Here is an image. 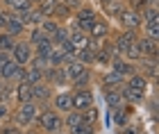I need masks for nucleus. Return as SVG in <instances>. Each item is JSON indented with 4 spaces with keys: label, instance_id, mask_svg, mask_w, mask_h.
<instances>
[{
    "label": "nucleus",
    "instance_id": "nucleus-1",
    "mask_svg": "<svg viewBox=\"0 0 159 134\" xmlns=\"http://www.w3.org/2000/svg\"><path fill=\"white\" fill-rule=\"evenodd\" d=\"M34 125H37V130L43 132V134H64V121H61V114L57 109H52L50 105H46V107H41L37 121H34Z\"/></svg>",
    "mask_w": 159,
    "mask_h": 134
},
{
    "label": "nucleus",
    "instance_id": "nucleus-2",
    "mask_svg": "<svg viewBox=\"0 0 159 134\" xmlns=\"http://www.w3.org/2000/svg\"><path fill=\"white\" fill-rule=\"evenodd\" d=\"M39 111H41V107L34 100H27V102H20V105H16V109H11V114H9V118L16 125H20L23 130H27L30 125H34V121H37V116H39Z\"/></svg>",
    "mask_w": 159,
    "mask_h": 134
},
{
    "label": "nucleus",
    "instance_id": "nucleus-3",
    "mask_svg": "<svg viewBox=\"0 0 159 134\" xmlns=\"http://www.w3.org/2000/svg\"><path fill=\"white\" fill-rule=\"evenodd\" d=\"M116 20L120 23L123 30H141V25H143V20H141V14L132 9V7H127V5H123V9L120 14L116 16Z\"/></svg>",
    "mask_w": 159,
    "mask_h": 134
},
{
    "label": "nucleus",
    "instance_id": "nucleus-4",
    "mask_svg": "<svg viewBox=\"0 0 159 134\" xmlns=\"http://www.w3.org/2000/svg\"><path fill=\"white\" fill-rule=\"evenodd\" d=\"M50 107L57 109L59 114H66V111L73 109V89L66 87V89H59L52 93V100H50Z\"/></svg>",
    "mask_w": 159,
    "mask_h": 134
},
{
    "label": "nucleus",
    "instance_id": "nucleus-5",
    "mask_svg": "<svg viewBox=\"0 0 159 134\" xmlns=\"http://www.w3.org/2000/svg\"><path fill=\"white\" fill-rule=\"evenodd\" d=\"M9 55H11V59L16 61L18 66H27L32 61V57H34V48L30 46V41H16V46L9 50Z\"/></svg>",
    "mask_w": 159,
    "mask_h": 134
},
{
    "label": "nucleus",
    "instance_id": "nucleus-6",
    "mask_svg": "<svg viewBox=\"0 0 159 134\" xmlns=\"http://www.w3.org/2000/svg\"><path fill=\"white\" fill-rule=\"evenodd\" d=\"M52 93H55V87L50 82H39V84H32V100L39 105V107H46V105H50V100H52Z\"/></svg>",
    "mask_w": 159,
    "mask_h": 134
},
{
    "label": "nucleus",
    "instance_id": "nucleus-7",
    "mask_svg": "<svg viewBox=\"0 0 159 134\" xmlns=\"http://www.w3.org/2000/svg\"><path fill=\"white\" fill-rule=\"evenodd\" d=\"M91 105H96V96H93L91 87H82V89H73V109L84 111Z\"/></svg>",
    "mask_w": 159,
    "mask_h": 134
},
{
    "label": "nucleus",
    "instance_id": "nucleus-8",
    "mask_svg": "<svg viewBox=\"0 0 159 134\" xmlns=\"http://www.w3.org/2000/svg\"><path fill=\"white\" fill-rule=\"evenodd\" d=\"M2 30L9 32V34H14L16 39H20V37L27 32V27L23 25V20H20L18 14H14V11L7 9V18H5V27H2Z\"/></svg>",
    "mask_w": 159,
    "mask_h": 134
},
{
    "label": "nucleus",
    "instance_id": "nucleus-9",
    "mask_svg": "<svg viewBox=\"0 0 159 134\" xmlns=\"http://www.w3.org/2000/svg\"><path fill=\"white\" fill-rule=\"evenodd\" d=\"M89 37L91 39H107V37H111V25L107 23V18L105 16H98L96 20L91 23V27H89Z\"/></svg>",
    "mask_w": 159,
    "mask_h": 134
},
{
    "label": "nucleus",
    "instance_id": "nucleus-10",
    "mask_svg": "<svg viewBox=\"0 0 159 134\" xmlns=\"http://www.w3.org/2000/svg\"><path fill=\"white\" fill-rule=\"evenodd\" d=\"M136 46H139V50L143 57H150V59H157V52H159V41L150 39V37H143L139 32V39H136Z\"/></svg>",
    "mask_w": 159,
    "mask_h": 134
},
{
    "label": "nucleus",
    "instance_id": "nucleus-11",
    "mask_svg": "<svg viewBox=\"0 0 159 134\" xmlns=\"http://www.w3.org/2000/svg\"><path fill=\"white\" fill-rule=\"evenodd\" d=\"M120 91V96H123V100H125L127 105H141V102H146V91H139V89H129L125 82L118 87Z\"/></svg>",
    "mask_w": 159,
    "mask_h": 134
},
{
    "label": "nucleus",
    "instance_id": "nucleus-12",
    "mask_svg": "<svg viewBox=\"0 0 159 134\" xmlns=\"http://www.w3.org/2000/svg\"><path fill=\"white\" fill-rule=\"evenodd\" d=\"M11 100L20 105V102H27V100H32V84L30 82H16L14 84V93H11Z\"/></svg>",
    "mask_w": 159,
    "mask_h": 134
},
{
    "label": "nucleus",
    "instance_id": "nucleus-13",
    "mask_svg": "<svg viewBox=\"0 0 159 134\" xmlns=\"http://www.w3.org/2000/svg\"><path fill=\"white\" fill-rule=\"evenodd\" d=\"M109 68H114L118 75H123V77H129L132 73H136L139 70V66L136 64H132V61H127L125 57H118V59H114L111 64H109Z\"/></svg>",
    "mask_w": 159,
    "mask_h": 134
},
{
    "label": "nucleus",
    "instance_id": "nucleus-14",
    "mask_svg": "<svg viewBox=\"0 0 159 134\" xmlns=\"http://www.w3.org/2000/svg\"><path fill=\"white\" fill-rule=\"evenodd\" d=\"M100 82H102V87L105 89H118L123 82H125V77L123 75H118L114 68H107L102 75H100Z\"/></svg>",
    "mask_w": 159,
    "mask_h": 134
},
{
    "label": "nucleus",
    "instance_id": "nucleus-15",
    "mask_svg": "<svg viewBox=\"0 0 159 134\" xmlns=\"http://www.w3.org/2000/svg\"><path fill=\"white\" fill-rule=\"evenodd\" d=\"M105 102H107V109H120V107H125V100H123V96H120V91L118 89H105Z\"/></svg>",
    "mask_w": 159,
    "mask_h": 134
},
{
    "label": "nucleus",
    "instance_id": "nucleus-16",
    "mask_svg": "<svg viewBox=\"0 0 159 134\" xmlns=\"http://www.w3.org/2000/svg\"><path fill=\"white\" fill-rule=\"evenodd\" d=\"M18 16H20V20H23V25H25V27H37V25L41 23V20H43L41 11L37 9V7H30V9L20 11Z\"/></svg>",
    "mask_w": 159,
    "mask_h": 134
},
{
    "label": "nucleus",
    "instance_id": "nucleus-17",
    "mask_svg": "<svg viewBox=\"0 0 159 134\" xmlns=\"http://www.w3.org/2000/svg\"><path fill=\"white\" fill-rule=\"evenodd\" d=\"M96 18H98V11L91 5H80L73 11V20H89V23H93Z\"/></svg>",
    "mask_w": 159,
    "mask_h": 134
},
{
    "label": "nucleus",
    "instance_id": "nucleus-18",
    "mask_svg": "<svg viewBox=\"0 0 159 134\" xmlns=\"http://www.w3.org/2000/svg\"><path fill=\"white\" fill-rule=\"evenodd\" d=\"M111 114H114V125L116 127H125L127 123H132V107L129 105H125L120 109H114Z\"/></svg>",
    "mask_w": 159,
    "mask_h": 134
},
{
    "label": "nucleus",
    "instance_id": "nucleus-19",
    "mask_svg": "<svg viewBox=\"0 0 159 134\" xmlns=\"http://www.w3.org/2000/svg\"><path fill=\"white\" fill-rule=\"evenodd\" d=\"M125 80H127L125 84H127L129 89H139V91H148V84H150V80H148V77H146V75L141 73V70H136V73H132L129 77H125Z\"/></svg>",
    "mask_w": 159,
    "mask_h": 134
},
{
    "label": "nucleus",
    "instance_id": "nucleus-20",
    "mask_svg": "<svg viewBox=\"0 0 159 134\" xmlns=\"http://www.w3.org/2000/svg\"><path fill=\"white\" fill-rule=\"evenodd\" d=\"M46 80V70L39 68V66H34V64H27L25 66V82H30V84H39Z\"/></svg>",
    "mask_w": 159,
    "mask_h": 134
},
{
    "label": "nucleus",
    "instance_id": "nucleus-21",
    "mask_svg": "<svg viewBox=\"0 0 159 134\" xmlns=\"http://www.w3.org/2000/svg\"><path fill=\"white\" fill-rule=\"evenodd\" d=\"M123 5H125V0H109V2H105V5H100V7H102V14H105L107 20H109V18L116 20V16H118L120 9H123Z\"/></svg>",
    "mask_w": 159,
    "mask_h": 134
},
{
    "label": "nucleus",
    "instance_id": "nucleus-22",
    "mask_svg": "<svg viewBox=\"0 0 159 134\" xmlns=\"http://www.w3.org/2000/svg\"><path fill=\"white\" fill-rule=\"evenodd\" d=\"M0 5H2V9H9L14 14H20V11L30 9V7H34L30 0H0Z\"/></svg>",
    "mask_w": 159,
    "mask_h": 134
},
{
    "label": "nucleus",
    "instance_id": "nucleus-23",
    "mask_svg": "<svg viewBox=\"0 0 159 134\" xmlns=\"http://www.w3.org/2000/svg\"><path fill=\"white\" fill-rule=\"evenodd\" d=\"M73 59L82 61L84 66H96V52H91L89 48H80V50H73Z\"/></svg>",
    "mask_w": 159,
    "mask_h": 134
},
{
    "label": "nucleus",
    "instance_id": "nucleus-24",
    "mask_svg": "<svg viewBox=\"0 0 159 134\" xmlns=\"http://www.w3.org/2000/svg\"><path fill=\"white\" fill-rule=\"evenodd\" d=\"M61 121H64V132H66V130H70V127H75V125L82 123V111L70 109L66 114H61Z\"/></svg>",
    "mask_w": 159,
    "mask_h": 134
},
{
    "label": "nucleus",
    "instance_id": "nucleus-25",
    "mask_svg": "<svg viewBox=\"0 0 159 134\" xmlns=\"http://www.w3.org/2000/svg\"><path fill=\"white\" fill-rule=\"evenodd\" d=\"M139 32L143 34V37H150V39L159 41V18H155V20H146V23L141 25Z\"/></svg>",
    "mask_w": 159,
    "mask_h": 134
},
{
    "label": "nucleus",
    "instance_id": "nucleus-26",
    "mask_svg": "<svg viewBox=\"0 0 159 134\" xmlns=\"http://www.w3.org/2000/svg\"><path fill=\"white\" fill-rule=\"evenodd\" d=\"M82 123L93 125V127H98V125H100V111H98L96 105H91L89 109H84V111H82Z\"/></svg>",
    "mask_w": 159,
    "mask_h": 134
},
{
    "label": "nucleus",
    "instance_id": "nucleus-27",
    "mask_svg": "<svg viewBox=\"0 0 159 134\" xmlns=\"http://www.w3.org/2000/svg\"><path fill=\"white\" fill-rule=\"evenodd\" d=\"M27 41H30V46L34 48V46L43 43V41H50V37H48V34L37 25V27H30V32H27Z\"/></svg>",
    "mask_w": 159,
    "mask_h": 134
},
{
    "label": "nucleus",
    "instance_id": "nucleus-28",
    "mask_svg": "<svg viewBox=\"0 0 159 134\" xmlns=\"http://www.w3.org/2000/svg\"><path fill=\"white\" fill-rule=\"evenodd\" d=\"M57 5H59V0H41V2L37 5V9L41 11V16H43V18H52V16H55Z\"/></svg>",
    "mask_w": 159,
    "mask_h": 134
},
{
    "label": "nucleus",
    "instance_id": "nucleus-29",
    "mask_svg": "<svg viewBox=\"0 0 159 134\" xmlns=\"http://www.w3.org/2000/svg\"><path fill=\"white\" fill-rule=\"evenodd\" d=\"M16 61H7V64L2 66V68H0V80H2V82H7V84H14V73H16Z\"/></svg>",
    "mask_w": 159,
    "mask_h": 134
},
{
    "label": "nucleus",
    "instance_id": "nucleus-30",
    "mask_svg": "<svg viewBox=\"0 0 159 134\" xmlns=\"http://www.w3.org/2000/svg\"><path fill=\"white\" fill-rule=\"evenodd\" d=\"M123 57H125L127 61H132V64H139V61H141L143 55H141V50H139V46H136V41H134V43H129V46L125 48Z\"/></svg>",
    "mask_w": 159,
    "mask_h": 134
},
{
    "label": "nucleus",
    "instance_id": "nucleus-31",
    "mask_svg": "<svg viewBox=\"0 0 159 134\" xmlns=\"http://www.w3.org/2000/svg\"><path fill=\"white\" fill-rule=\"evenodd\" d=\"M16 37L14 34H9V32H5V30H0V50H5V52H9L14 46H16Z\"/></svg>",
    "mask_w": 159,
    "mask_h": 134
},
{
    "label": "nucleus",
    "instance_id": "nucleus-32",
    "mask_svg": "<svg viewBox=\"0 0 159 134\" xmlns=\"http://www.w3.org/2000/svg\"><path fill=\"white\" fill-rule=\"evenodd\" d=\"M0 134H25V130L20 125H16L11 118H7V121L0 123Z\"/></svg>",
    "mask_w": 159,
    "mask_h": 134
},
{
    "label": "nucleus",
    "instance_id": "nucleus-33",
    "mask_svg": "<svg viewBox=\"0 0 159 134\" xmlns=\"http://www.w3.org/2000/svg\"><path fill=\"white\" fill-rule=\"evenodd\" d=\"M59 25H61V23H59L57 18H43L41 23H39V27L48 34V37H52V34H55L57 30H59Z\"/></svg>",
    "mask_w": 159,
    "mask_h": 134
},
{
    "label": "nucleus",
    "instance_id": "nucleus-34",
    "mask_svg": "<svg viewBox=\"0 0 159 134\" xmlns=\"http://www.w3.org/2000/svg\"><path fill=\"white\" fill-rule=\"evenodd\" d=\"M139 14H141V20H143V23H146V20H155V18H159V7H157V5H146Z\"/></svg>",
    "mask_w": 159,
    "mask_h": 134
},
{
    "label": "nucleus",
    "instance_id": "nucleus-35",
    "mask_svg": "<svg viewBox=\"0 0 159 134\" xmlns=\"http://www.w3.org/2000/svg\"><path fill=\"white\" fill-rule=\"evenodd\" d=\"M68 34H70V32H68V25H66V23H61V25H59V30H57L50 39H52V43H66V41H68Z\"/></svg>",
    "mask_w": 159,
    "mask_h": 134
},
{
    "label": "nucleus",
    "instance_id": "nucleus-36",
    "mask_svg": "<svg viewBox=\"0 0 159 134\" xmlns=\"http://www.w3.org/2000/svg\"><path fill=\"white\" fill-rule=\"evenodd\" d=\"M96 64H100V66H107L109 68V64H111V55H109V50L102 46L100 50L96 52Z\"/></svg>",
    "mask_w": 159,
    "mask_h": 134
},
{
    "label": "nucleus",
    "instance_id": "nucleus-37",
    "mask_svg": "<svg viewBox=\"0 0 159 134\" xmlns=\"http://www.w3.org/2000/svg\"><path fill=\"white\" fill-rule=\"evenodd\" d=\"M96 130H98V127H93V125L80 123V125H75V127L66 130V134H96Z\"/></svg>",
    "mask_w": 159,
    "mask_h": 134
},
{
    "label": "nucleus",
    "instance_id": "nucleus-38",
    "mask_svg": "<svg viewBox=\"0 0 159 134\" xmlns=\"http://www.w3.org/2000/svg\"><path fill=\"white\" fill-rule=\"evenodd\" d=\"M9 114H11L9 102H0V123H2V121H7V118H9Z\"/></svg>",
    "mask_w": 159,
    "mask_h": 134
},
{
    "label": "nucleus",
    "instance_id": "nucleus-39",
    "mask_svg": "<svg viewBox=\"0 0 159 134\" xmlns=\"http://www.w3.org/2000/svg\"><path fill=\"white\" fill-rule=\"evenodd\" d=\"M59 2H61V5H64V7H66V9L70 11V16H73V11L77 9L80 5H82V2H80V0H59Z\"/></svg>",
    "mask_w": 159,
    "mask_h": 134
},
{
    "label": "nucleus",
    "instance_id": "nucleus-40",
    "mask_svg": "<svg viewBox=\"0 0 159 134\" xmlns=\"http://www.w3.org/2000/svg\"><path fill=\"white\" fill-rule=\"evenodd\" d=\"M25 80V66H16V73H14V84Z\"/></svg>",
    "mask_w": 159,
    "mask_h": 134
},
{
    "label": "nucleus",
    "instance_id": "nucleus-41",
    "mask_svg": "<svg viewBox=\"0 0 159 134\" xmlns=\"http://www.w3.org/2000/svg\"><path fill=\"white\" fill-rule=\"evenodd\" d=\"M7 61H11V55H9V52H5V50H0V68H2Z\"/></svg>",
    "mask_w": 159,
    "mask_h": 134
},
{
    "label": "nucleus",
    "instance_id": "nucleus-42",
    "mask_svg": "<svg viewBox=\"0 0 159 134\" xmlns=\"http://www.w3.org/2000/svg\"><path fill=\"white\" fill-rule=\"evenodd\" d=\"M30 2H32V5H34V7H37V5H39V2H41V0H30Z\"/></svg>",
    "mask_w": 159,
    "mask_h": 134
},
{
    "label": "nucleus",
    "instance_id": "nucleus-43",
    "mask_svg": "<svg viewBox=\"0 0 159 134\" xmlns=\"http://www.w3.org/2000/svg\"><path fill=\"white\" fill-rule=\"evenodd\" d=\"M105 2H109V0H98V5H105Z\"/></svg>",
    "mask_w": 159,
    "mask_h": 134
},
{
    "label": "nucleus",
    "instance_id": "nucleus-44",
    "mask_svg": "<svg viewBox=\"0 0 159 134\" xmlns=\"http://www.w3.org/2000/svg\"><path fill=\"white\" fill-rule=\"evenodd\" d=\"M0 89H2V80H0Z\"/></svg>",
    "mask_w": 159,
    "mask_h": 134
},
{
    "label": "nucleus",
    "instance_id": "nucleus-45",
    "mask_svg": "<svg viewBox=\"0 0 159 134\" xmlns=\"http://www.w3.org/2000/svg\"><path fill=\"white\" fill-rule=\"evenodd\" d=\"M0 11H2V5H0Z\"/></svg>",
    "mask_w": 159,
    "mask_h": 134
},
{
    "label": "nucleus",
    "instance_id": "nucleus-46",
    "mask_svg": "<svg viewBox=\"0 0 159 134\" xmlns=\"http://www.w3.org/2000/svg\"><path fill=\"white\" fill-rule=\"evenodd\" d=\"M39 134H43V132H39Z\"/></svg>",
    "mask_w": 159,
    "mask_h": 134
}]
</instances>
